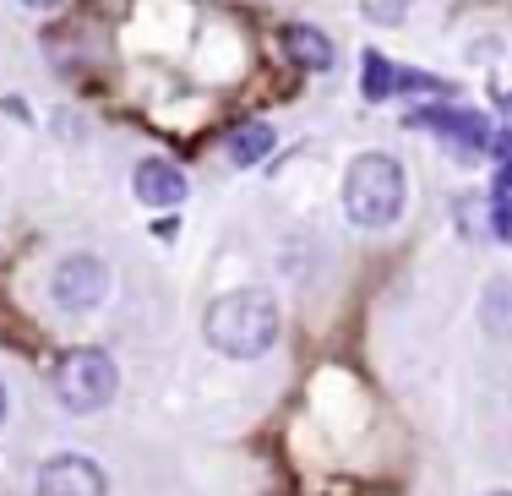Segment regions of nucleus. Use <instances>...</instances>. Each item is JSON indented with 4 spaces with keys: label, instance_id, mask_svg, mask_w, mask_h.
<instances>
[{
    "label": "nucleus",
    "instance_id": "nucleus-4",
    "mask_svg": "<svg viewBox=\"0 0 512 496\" xmlns=\"http://www.w3.org/2000/svg\"><path fill=\"white\" fill-rule=\"evenodd\" d=\"M404 126L409 131H431V137L447 142L458 159H480V153L491 148V137H496L491 115L463 110V104H420V110L404 115Z\"/></svg>",
    "mask_w": 512,
    "mask_h": 496
},
{
    "label": "nucleus",
    "instance_id": "nucleus-6",
    "mask_svg": "<svg viewBox=\"0 0 512 496\" xmlns=\"http://www.w3.org/2000/svg\"><path fill=\"white\" fill-rule=\"evenodd\" d=\"M33 496H109V475L82 453H55L33 475Z\"/></svg>",
    "mask_w": 512,
    "mask_h": 496
},
{
    "label": "nucleus",
    "instance_id": "nucleus-9",
    "mask_svg": "<svg viewBox=\"0 0 512 496\" xmlns=\"http://www.w3.org/2000/svg\"><path fill=\"white\" fill-rule=\"evenodd\" d=\"M284 50H289V60H300L306 71H333V60H338L333 39H327L322 28H311V22H289V28H284Z\"/></svg>",
    "mask_w": 512,
    "mask_h": 496
},
{
    "label": "nucleus",
    "instance_id": "nucleus-2",
    "mask_svg": "<svg viewBox=\"0 0 512 496\" xmlns=\"http://www.w3.org/2000/svg\"><path fill=\"white\" fill-rule=\"evenodd\" d=\"M409 180L393 153H355L344 169V213L360 229H393L404 219Z\"/></svg>",
    "mask_w": 512,
    "mask_h": 496
},
{
    "label": "nucleus",
    "instance_id": "nucleus-15",
    "mask_svg": "<svg viewBox=\"0 0 512 496\" xmlns=\"http://www.w3.org/2000/svg\"><path fill=\"white\" fill-rule=\"evenodd\" d=\"M491 496H512V491H491Z\"/></svg>",
    "mask_w": 512,
    "mask_h": 496
},
{
    "label": "nucleus",
    "instance_id": "nucleus-5",
    "mask_svg": "<svg viewBox=\"0 0 512 496\" xmlns=\"http://www.w3.org/2000/svg\"><path fill=\"white\" fill-rule=\"evenodd\" d=\"M104 295H109V262L104 257H93V251H71V257L55 262L50 300L60 311H71V317H77V311H99Z\"/></svg>",
    "mask_w": 512,
    "mask_h": 496
},
{
    "label": "nucleus",
    "instance_id": "nucleus-11",
    "mask_svg": "<svg viewBox=\"0 0 512 496\" xmlns=\"http://www.w3.org/2000/svg\"><path fill=\"white\" fill-rule=\"evenodd\" d=\"M480 317H485V328H491V333H512V278H491Z\"/></svg>",
    "mask_w": 512,
    "mask_h": 496
},
{
    "label": "nucleus",
    "instance_id": "nucleus-10",
    "mask_svg": "<svg viewBox=\"0 0 512 496\" xmlns=\"http://www.w3.org/2000/svg\"><path fill=\"white\" fill-rule=\"evenodd\" d=\"M273 148H278V131L262 126V120H256V126H235V131H229V142H224V153H229V164H235V169L262 164Z\"/></svg>",
    "mask_w": 512,
    "mask_h": 496
},
{
    "label": "nucleus",
    "instance_id": "nucleus-14",
    "mask_svg": "<svg viewBox=\"0 0 512 496\" xmlns=\"http://www.w3.org/2000/svg\"><path fill=\"white\" fill-rule=\"evenodd\" d=\"M0 420H6V382H0Z\"/></svg>",
    "mask_w": 512,
    "mask_h": 496
},
{
    "label": "nucleus",
    "instance_id": "nucleus-13",
    "mask_svg": "<svg viewBox=\"0 0 512 496\" xmlns=\"http://www.w3.org/2000/svg\"><path fill=\"white\" fill-rule=\"evenodd\" d=\"M22 6H28V11H55L60 0H22Z\"/></svg>",
    "mask_w": 512,
    "mask_h": 496
},
{
    "label": "nucleus",
    "instance_id": "nucleus-1",
    "mask_svg": "<svg viewBox=\"0 0 512 496\" xmlns=\"http://www.w3.org/2000/svg\"><path fill=\"white\" fill-rule=\"evenodd\" d=\"M202 333L229 360H262L278 344V300L267 289H229L207 306Z\"/></svg>",
    "mask_w": 512,
    "mask_h": 496
},
{
    "label": "nucleus",
    "instance_id": "nucleus-12",
    "mask_svg": "<svg viewBox=\"0 0 512 496\" xmlns=\"http://www.w3.org/2000/svg\"><path fill=\"white\" fill-rule=\"evenodd\" d=\"M491 235L502 240V246H512V191H502L491 208Z\"/></svg>",
    "mask_w": 512,
    "mask_h": 496
},
{
    "label": "nucleus",
    "instance_id": "nucleus-8",
    "mask_svg": "<svg viewBox=\"0 0 512 496\" xmlns=\"http://www.w3.org/2000/svg\"><path fill=\"white\" fill-rule=\"evenodd\" d=\"M131 191H137V202H148V208H180L186 191H191V180L169 159H142L137 175H131Z\"/></svg>",
    "mask_w": 512,
    "mask_h": 496
},
{
    "label": "nucleus",
    "instance_id": "nucleus-3",
    "mask_svg": "<svg viewBox=\"0 0 512 496\" xmlns=\"http://www.w3.org/2000/svg\"><path fill=\"white\" fill-rule=\"evenodd\" d=\"M115 393H120V366L104 349H71L55 366V398L71 415H99V409L115 404Z\"/></svg>",
    "mask_w": 512,
    "mask_h": 496
},
{
    "label": "nucleus",
    "instance_id": "nucleus-7",
    "mask_svg": "<svg viewBox=\"0 0 512 496\" xmlns=\"http://www.w3.org/2000/svg\"><path fill=\"white\" fill-rule=\"evenodd\" d=\"M365 99L371 104H387L393 93H453L447 77H431V71H409V66H393L387 55H365V77H360Z\"/></svg>",
    "mask_w": 512,
    "mask_h": 496
},
{
    "label": "nucleus",
    "instance_id": "nucleus-16",
    "mask_svg": "<svg viewBox=\"0 0 512 496\" xmlns=\"http://www.w3.org/2000/svg\"><path fill=\"white\" fill-rule=\"evenodd\" d=\"M507 110H512V99H507Z\"/></svg>",
    "mask_w": 512,
    "mask_h": 496
}]
</instances>
